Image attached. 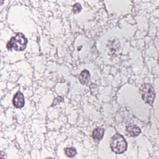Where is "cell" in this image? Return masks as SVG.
I'll use <instances>...</instances> for the list:
<instances>
[{
    "instance_id": "obj_8",
    "label": "cell",
    "mask_w": 159,
    "mask_h": 159,
    "mask_svg": "<svg viewBox=\"0 0 159 159\" xmlns=\"http://www.w3.org/2000/svg\"><path fill=\"white\" fill-rule=\"evenodd\" d=\"M65 153L68 157H73L76 155L77 152H76V150L75 148H74V147H67L65 149Z\"/></svg>"
},
{
    "instance_id": "obj_4",
    "label": "cell",
    "mask_w": 159,
    "mask_h": 159,
    "mask_svg": "<svg viewBox=\"0 0 159 159\" xmlns=\"http://www.w3.org/2000/svg\"><path fill=\"white\" fill-rule=\"evenodd\" d=\"M12 103L14 106L17 108H21L24 107L25 104V99L24 96L21 92L18 91L16 93L13 98Z\"/></svg>"
},
{
    "instance_id": "obj_5",
    "label": "cell",
    "mask_w": 159,
    "mask_h": 159,
    "mask_svg": "<svg viewBox=\"0 0 159 159\" xmlns=\"http://www.w3.org/2000/svg\"><path fill=\"white\" fill-rule=\"evenodd\" d=\"M126 130H127V132L129 134V135L132 137H136L139 135L141 132L140 129L138 126L134 124L128 125L127 126Z\"/></svg>"
},
{
    "instance_id": "obj_7",
    "label": "cell",
    "mask_w": 159,
    "mask_h": 159,
    "mask_svg": "<svg viewBox=\"0 0 159 159\" xmlns=\"http://www.w3.org/2000/svg\"><path fill=\"white\" fill-rule=\"evenodd\" d=\"M104 129L103 128L101 127H98L96 128L93 131V137L95 140L99 141L101 140L103 136H104Z\"/></svg>"
},
{
    "instance_id": "obj_6",
    "label": "cell",
    "mask_w": 159,
    "mask_h": 159,
    "mask_svg": "<svg viewBox=\"0 0 159 159\" xmlns=\"http://www.w3.org/2000/svg\"><path fill=\"white\" fill-rule=\"evenodd\" d=\"M78 79L80 82L82 84H86V83H88L90 79V73L89 71L87 70H83L80 74L78 76Z\"/></svg>"
},
{
    "instance_id": "obj_3",
    "label": "cell",
    "mask_w": 159,
    "mask_h": 159,
    "mask_svg": "<svg viewBox=\"0 0 159 159\" xmlns=\"http://www.w3.org/2000/svg\"><path fill=\"white\" fill-rule=\"evenodd\" d=\"M140 93L142 99L145 103L150 105L153 104L155 99V91L153 87L150 84H142L140 88Z\"/></svg>"
},
{
    "instance_id": "obj_1",
    "label": "cell",
    "mask_w": 159,
    "mask_h": 159,
    "mask_svg": "<svg viewBox=\"0 0 159 159\" xmlns=\"http://www.w3.org/2000/svg\"><path fill=\"white\" fill-rule=\"evenodd\" d=\"M27 39L22 33H17L12 37L7 42L6 47L9 50H15L16 51H23L26 48Z\"/></svg>"
},
{
    "instance_id": "obj_9",
    "label": "cell",
    "mask_w": 159,
    "mask_h": 159,
    "mask_svg": "<svg viewBox=\"0 0 159 159\" xmlns=\"http://www.w3.org/2000/svg\"><path fill=\"white\" fill-rule=\"evenodd\" d=\"M82 9V7L80 3L75 4L72 7V11L74 14L79 13Z\"/></svg>"
},
{
    "instance_id": "obj_2",
    "label": "cell",
    "mask_w": 159,
    "mask_h": 159,
    "mask_svg": "<svg viewBox=\"0 0 159 159\" xmlns=\"http://www.w3.org/2000/svg\"><path fill=\"white\" fill-rule=\"evenodd\" d=\"M110 147L112 152L117 154H120L126 150L127 143L122 135L116 134L111 139Z\"/></svg>"
}]
</instances>
